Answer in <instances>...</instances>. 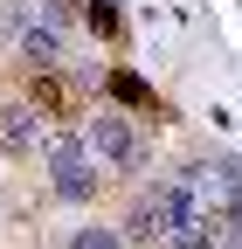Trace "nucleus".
<instances>
[{
	"mask_svg": "<svg viewBox=\"0 0 242 249\" xmlns=\"http://www.w3.org/2000/svg\"><path fill=\"white\" fill-rule=\"evenodd\" d=\"M180 187H187V201L207 214V222L242 214V166L235 160H194V166H180Z\"/></svg>",
	"mask_w": 242,
	"mask_h": 249,
	"instance_id": "f257e3e1",
	"label": "nucleus"
},
{
	"mask_svg": "<svg viewBox=\"0 0 242 249\" xmlns=\"http://www.w3.org/2000/svg\"><path fill=\"white\" fill-rule=\"evenodd\" d=\"M90 152H97V160H111L118 173H138L145 166V139H138V124L125 118V111H90Z\"/></svg>",
	"mask_w": 242,
	"mask_h": 249,
	"instance_id": "f03ea898",
	"label": "nucleus"
},
{
	"mask_svg": "<svg viewBox=\"0 0 242 249\" xmlns=\"http://www.w3.org/2000/svg\"><path fill=\"white\" fill-rule=\"evenodd\" d=\"M42 166H49V180H55L63 201H90V160H83V139L76 132H55L42 145Z\"/></svg>",
	"mask_w": 242,
	"mask_h": 249,
	"instance_id": "7ed1b4c3",
	"label": "nucleus"
},
{
	"mask_svg": "<svg viewBox=\"0 0 242 249\" xmlns=\"http://www.w3.org/2000/svg\"><path fill=\"white\" fill-rule=\"evenodd\" d=\"M42 145H49V132H42L35 104H0V152L7 160H35Z\"/></svg>",
	"mask_w": 242,
	"mask_h": 249,
	"instance_id": "20e7f679",
	"label": "nucleus"
},
{
	"mask_svg": "<svg viewBox=\"0 0 242 249\" xmlns=\"http://www.w3.org/2000/svg\"><path fill=\"white\" fill-rule=\"evenodd\" d=\"M28 104H35L42 118H76V83L63 76V70H42V76H28Z\"/></svg>",
	"mask_w": 242,
	"mask_h": 249,
	"instance_id": "39448f33",
	"label": "nucleus"
},
{
	"mask_svg": "<svg viewBox=\"0 0 242 249\" xmlns=\"http://www.w3.org/2000/svg\"><path fill=\"white\" fill-rule=\"evenodd\" d=\"M21 62H28V70H35V76H42V70H63V35L35 21V28H28V35H21Z\"/></svg>",
	"mask_w": 242,
	"mask_h": 249,
	"instance_id": "423d86ee",
	"label": "nucleus"
},
{
	"mask_svg": "<svg viewBox=\"0 0 242 249\" xmlns=\"http://www.w3.org/2000/svg\"><path fill=\"white\" fill-rule=\"evenodd\" d=\"M76 14H83V0H35V21H42V28H55V35H63Z\"/></svg>",
	"mask_w": 242,
	"mask_h": 249,
	"instance_id": "0eeeda50",
	"label": "nucleus"
},
{
	"mask_svg": "<svg viewBox=\"0 0 242 249\" xmlns=\"http://www.w3.org/2000/svg\"><path fill=\"white\" fill-rule=\"evenodd\" d=\"M111 97H118V104H153V90H145V76L118 70V76H111Z\"/></svg>",
	"mask_w": 242,
	"mask_h": 249,
	"instance_id": "6e6552de",
	"label": "nucleus"
},
{
	"mask_svg": "<svg viewBox=\"0 0 242 249\" xmlns=\"http://www.w3.org/2000/svg\"><path fill=\"white\" fill-rule=\"evenodd\" d=\"M69 249H125V242H118L111 229H97V222H90V229H76V235H69Z\"/></svg>",
	"mask_w": 242,
	"mask_h": 249,
	"instance_id": "1a4fd4ad",
	"label": "nucleus"
},
{
	"mask_svg": "<svg viewBox=\"0 0 242 249\" xmlns=\"http://www.w3.org/2000/svg\"><path fill=\"white\" fill-rule=\"evenodd\" d=\"M83 21L97 28V35H118V14H111V0H83Z\"/></svg>",
	"mask_w": 242,
	"mask_h": 249,
	"instance_id": "9d476101",
	"label": "nucleus"
},
{
	"mask_svg": "<svg viewBox=\"0 0 242 249\" xmlns=\"http://www.w3.org/2000/svg\"><path fill=\"white\" fill-rule=\"evenodd\" d=\"M215 249H242V214H222L215 222Z\"/></svg>",
	"mask_w": 242,
	"mask_h": 249,
	"instance_id": "9b49d317",
	"label": "nucleus"
}]
</instances>
